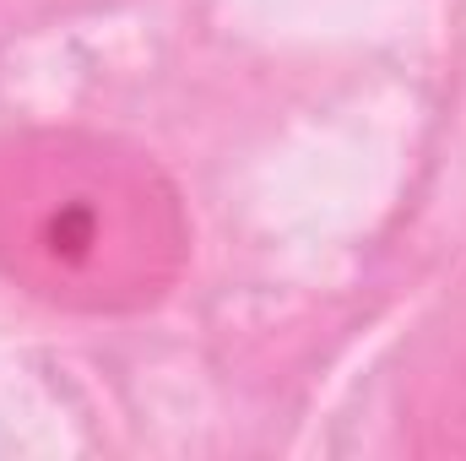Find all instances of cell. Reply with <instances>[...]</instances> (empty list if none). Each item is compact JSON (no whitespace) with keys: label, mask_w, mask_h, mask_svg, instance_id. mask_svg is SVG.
<instances>
[{"label":"cell","mask_w":466,"mask_h":461,"mask_svg":"<svg viewBox=\"0 0 466 461\" xmlns=\"http://www.w3.org/2000/svg\"><path fill=\"white\" fill-rule=\"evenodd\" d=\"M185 255L168 179L87 130H33L0 147V271L60 310H141Z\"/></svg>","instance_id":"obj_1"}]
</instances>
